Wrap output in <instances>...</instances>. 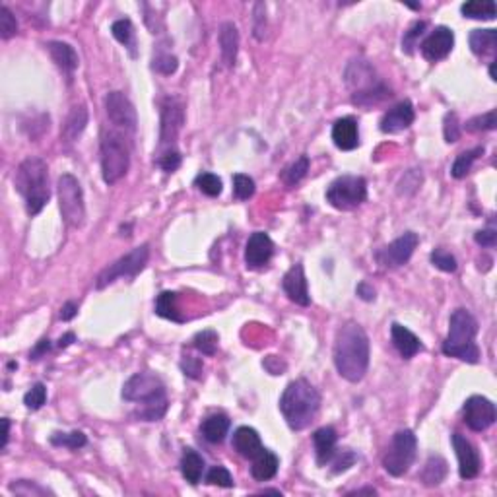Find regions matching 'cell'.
<instances>
[{
    "label": "cell",
    "mask_w": 497,
    "mask_h": 497,
    "mask_svg": "<svg viewBox=\"0 0 497 497\" xmlns=\"http://www.w3.org/2000/svg\"><path fill=\"white\" fill-rule=\"evenodd\" d=\"M334 365L350 383H359L369 367V338L357 323L338 328L334 340Z\"/></svg>",
    "instance_id": "cell-1"
},
{
    "label": "cell",
    "mask_w": 497,
    "mask_h": 497,
    "mask_svg": "<svg viewBox=\"0 0 497 497\" xmlns=\"http://www.w3.org/2000/svg\"><path fill=\"white\" fill-rule=\"evenodd\" d=\"M123 398L140 404L136 418L142 422H160L167 412V393L162 379L154 373H134L123 386Z\"/></svg>",
    "instance_id": "cell-2"
},
{
    "label": "cell",
    "mask_w": 497,
    "mask_h": 497,
    "mask_svg": "<svg viewBox=\"0 0 497 497\" xmlns=\"http://www.w3.org/2000/svg\"><path fill=\"white\" fill-rule=\"evenodd\" d=\"M320 394L307 379H296L286 386L280 398V412L294 431L305 430L317 418Z\"/></svg>",
    "instance_id": "cell-3"
},
{
    "label": "cell",
    "mask_w": 497,
    "mask_h": 497,
    "mask_svg": "<svg viewBox=\"0 0 497 497\" xmlns=\"http://www.w3.org/2000/svg\"><path fill=\"white\" fill-rule=\"evenodd\" d=\"M16 191L26 201V210L30 216H38L45 208L51 191H49V167L41 157L23 160L16 171Z\"/></svg>",
    "instance_id": "cell-4"
},
{
    "label": "cell",
    "mask_w": 497,
    "mask_h": 497,
    "mask_svg": "<svg viewBox=\"0 0 497 497\" xmlns=\"http://www.w3.org/2000/svg\"><path fill=\"white\" fill-rule=\"evenodd\" d=\"M478 323L472 313L467 309H457L449 320V336L443 342V354L449 357H457L467 364H478L480 348L476 346Z\"/></svg>",
    "instance_id": "cell-5"
},
{
    "label": "cell",
    "mask_w": 497,
    "mask_h": 497,
    "mask_svg": "<svg viewBox=\"0 0 497 497\" xmlns=\"http://www.w3.org/2000/svg\"><path fill=\"white\" fill-rule=\"evenodd\" d=\"M346 84L354 91L352 101L362 107H372V105L381 104L383 99L391 96V91L385 84L379 80L373 70L365 60H352L346 68Z\"/></svg>",
    "instance_id": "cell-6"
},
{
    "label": "cell",
    "mask_w": 497,
    "mask_h": 497,
    "mask_svg": "<svg viewBox=\"0 0 497 497\" xmlns=\"http://www.w3.org/2000/svg\"><path fill=\"white\" fill-rule=\"evenodd\" d=\"M130 167L128 142L117 130H107L101 138V175L107 185H115Z\"/></svg>",
    "instance_id": "cell-7"
},
{
    "label": "cell",
    "mask_w": 497,
    "mask_h": 497,
    "mask_svg": "<svg viewBox=\"0 0 497 497\" xmlns=\"http://www.w3.org/2000/svg\"><path fill=\"white\" fill-rule=\"evenodd\" d=\"M57 193H59V208L62 220L70 228H82L86 222V204H84V193L78 179L70 173L60 175L57 183Z\"/></svg>",
    "instance_id": "cell-8"
},
{
    "label": "cell",
    "mask_w": 497,
    "mask_h": 497,
    "mask_svg": "<svg viewBox=\"0 0 497 497\" xmlns=\"http://www.w3.org/2000/svg\"><path fill=\"white\" fill-rule=\"evenodd\" d=\"M415 451H418V439L414 431L402 430L394 433L391 447L386 449L383 457V467L391 476H404L414 464Z\"/></svg>",
    "instance_id": "cell-9"
},
{
    "label": "cell",
    "mask_w": 497,
    "mask_h": 497,
    "mask_svg": "<svg viewBox=\"0 0 497 497\" xmlns=\"http://www.w3.org/2000/svg\"><path fill=\"white\" fill-rule=\"evenodd\" d=\"M367 199V183L357 175H342L327 189V201L336 210H354Z\"/></svg>",
    "instance_id": "cell-10"
},
{
    "label": "cell",
    "mask_w": 497,
    "mask_h": 497,
    "mask_svg": "<svg viewBox=\"0 0 497 497\" xmlns=\"http://www.w3.org/2000/svg\"><path fill=\"white\" fill-rule=\"evenodd\" d=\"M150 259V247L140 245L133 249V251L121 257L119 260H115L113 264L101 270V274L97 276L96 288L97 290H104L109 284H113L119 278H134L136 274H140L144 267L148 264Z\"/></svg>",
    "instance_id": "cell-11"
},
{
    "label": "cell",
    "mask_w": 497,
    "mask_h": 497,
    "mask_svg": "<svg viewBox=\"0 0 497 497\" xmlns=\"http://www.w3.org/2000/svg\"><path fill=\"white\" fill-rule=\"evenodd\" d=\"M183 125H185V105H183V101L179 97H165L164 105H162L160 144L173 148Z\"/></svg>",
    "instance_id": "cell-12"
},
{
    "label": "cell",
    "mask_w": 497,
    "mask_h": 497,
    "mask_svg": "<svg viewBox=\"0 0 497 497\" xmlns=\"http://www.w3.org/2000/svg\"><path fill=\"white\" fill-rule=\"evenodd\" d=\"M105 111H107V117L113 123V126H117L121 130H128V133L136 130V125H138L136 109L125 94H121V91L107 94L105 96Z\"/></svg>",
    "instance_id": "cell-13"
},
{
    "label": "cell",
    "mask_w": 497,
    "mask_h": 497,
    "mask_svg": "<svg viewBox=\"0 0 497 497\" xmlns=\"http://www.w3.org/2000/svg\"><path fill=\"white\" fill-rule=\"evenodd\" d=\"M464 422L472 431H484L496 422V404L486 396H470L464 402Z\"/></svg>",
    "instance_id": "cell-14"
},
{
    "label": "cell",
    "mask_w": 497,
    "mask_h": 497,
    "mask_svg": "<svg viewBox=\"0 0 497 497\" xmlns=\"http://www.w3.org/2000/svg\"><path fill=\"white\" fill-rule=\"evenodd\" d=\"M418 243H420L418 235L412 233V231H408V233H404V235H401L398 239H394L393 243H389L383 251L377 252L379 262H381L383 267L389 268L402 267V264H406L410 260V257L414 255Z\"/></svg>",
    "instance_id": "cell-15"
},
{
    "label": "cell",
    "mask_w": 497,
    "mask_h": 497,
    "mask_svg": "<svg viewBox=\"0 0 497 497\" xmlns=\"http://www.w3.org/2000/svg\"><path fill=\"white\" fill-rule=\"evenodd\" d=\"M454 45V33L445 26H439L431 31L428 38L423 39L422 43V55L423 59L430 62H437V60L445 59L449 52L453 51Z\"/></svg>",
    "instance_id": "cell-16"
},
{
    "label": "cell",
    "mask_w": 497,
    "mask_h": 497,
    "mask_svg": "<svg viewBox=\"0 0 497 497\" xmlns=\"http://www.w3.org/2000/svg\"><path fill=\"white\" fill-rule=\"evenodd\" d=\"M453 447L457 459H459V474L462 480H472L480 472V454L476 451V447L468 441L464 435L454 433Z\"/></svg>",
    "instance_id": "cell-17"
},
{
    "label": "cell",
    "mask_w": 497,
    "mask_h": 497,
    "mask_svg": "<svg viewBox=\"0 0 497 497\" xmlns=\"http://www.w3.org/2000/svg\"><path fill=\"white\" fill-rule=\"evenodd\" d=\"M274 255V243L264 231L252 233L245 247V262L249 268H260L268 264V260Z\"/></svg>",
    "instance_id": "cell-18"
},
{
    "label": "cell",
    "mask_w": 497,
    "mask_h": 497,
    "mask_svg": "<svg viewBox=\"0 0 497 497\" xmlns=\"http://www.w3.org/2000/svg\"><path fill=\"white\" fill-rule=\"evenodd\" d=\"M284 291L286 296L290 297L291 301L301 307H307L311 303L309 297V288H307V278H305V270L301 264H294L288 270V274L284 276Z\"/></svg>",
    "instance_id": "cell-19"
},
{
    "label": "cell",
    "mask_w": 497,
    "mask_h": 497,
    "mask_svg": "<svg viewBox=\"0 0 497 497\" xmlns=\"http://www.w3.org/2000/svg\"><path fill=\"white\" fill-rule=\"evenodd\" d=\"M415 119L414 105L406 101H401L398 105H394L393 109H389L385 113V117L381 119V130L385 134H396L402 133L404 128H408Z\"/></svg>",
    "instance_id": "cell-20"
},
{
    "label": "cell",
    "mask_w": 497,
    "mask_h": 497,
    "mask_svg": "<svg viewBox=\"0 0 497 497\" xmlns=\"http://www.w3.org/2000/svg\"><path fill=\"white\" fill-rule=\"evenodd\" d=\"M333 140L336 148L350 152L359 146V133H357V123L354 117H342L334 123L333 126Z\"/></svg>",
    "instance_id": "cell-21"
},
{
    "label": "cell",
    "mask_w": 497,
    "mask_h": 497,
    "mask_svg": "<svg viewBox=\"0 0 497 497\" xmlns=\"http://www.w3.org/2000/svg\"><path fill=\"white\" fill-rule=\"evenodd\" d=\"M233 449H235L241 457L251 460L257 459V457L264 451L259 433L252 430V428H247V425L239 428V430L233 433Z\"/></svg>",
    "instance_id": "cell-22"
},
{
    "label": "cell",
    "mask_w": 497,
    "mask_h": 497,
    "mask_svg": "<svg viewBox=\"0 0 497 497\" xmlns=\"http://www.w3.org/2000/svg\"><path fill=\"white\" fill-rule=\"evenodd\" d=\"M391 338H393L394 348L398 350V354H401L404 359L414 357L415 354L423 348L420 338H418L412 330L398 325V323H394L393 327H391Z\"/></svg>",
    "instance_id": "cell-23"
},
{
    "label": "cell",
    "mask_w": 497,
    "mask_h": 497,
    "mask_svg": "<svg viewBox=\"0 0 497 497\" xmlns=\"http://www.w3.org/2000/svg\"><path fill=\"white\" fill-rule=\"evenodd\" d=\"M336 441H338V435H336L334 428H320V430L315 431L313 443H315V454H317V462H319L320 467L334 459V454H336Z\"/></svg>",
    "instance_id": "cell-24"
},
{
    "label": "cell",
    "mask_w": 497,
    "mask_h": 497,
    "mask_svg": "<svg viewBox=\"0 0 497 497\" xmlns=\"http://www.w3.org/2000/svg\"><path fill=\"white\" fill-rule=\"evenodd\" d=\"M47 51L51 55L52 62L67 74H72L78 68V55H76L74 47H70L68 43L62 41H51L47 43Z\"/></svg>",
    "instance_id": "cell-25"
},
{
    "label": "cell",
    "mask_w": 497,
    "mask_h": 497,
    "mask_svg": "<svg viewBox=\"0 0 497 497\" xmlns=\"http://www.w3.org/2000/svg\"><path fill=\"white\" fill-rule=\"evenodd\" d=\"M220 49H222V59L228 67H233L238 60L239 51V33L238 28L231 22H225L220 28Z\"/></svg>",
    "instance_id": "cell-26"
},
{
    "label": "cell",
    "mask_w": 497,
    "mask_h": 497,
    "mask_svg": "<svg viewBox=\"0 0 497 497\" xmlns=\"http://www.w3.org/2000/svg\"><path fill=\"white\" fill-rule=\"evenodd\" d=\"M278 467H280V460H278V457L264 449L257 459H252L251 474L255 480H259V482H267V480H272V478H274L276 472H278Z\"/></svg>",
    "instance_id": "cell-27"
},
{
    "label": "cell",
    "mask_w": 497,
    "mask_h": 497,
    "mask_svg": "<svg viewBox=\"0 0 497 497\" xmlns=\"http://www.w3.org/2000/svg\"><path fill=\"white\" fill-rule=\"evenodd\" d=\"M228 431H230V418L225 414H212L202 422V435L210 443H222Z\"/></svg>",
    "instance_id": "cell-28"
},
{
    "label": "cell",
    "mask_w": 497,
    "mask_h": 497,
    "mask_svg": "<svg viewBox=\"0 0 497 497\" xmlns=\"http://www.w3.org/2000/svg\"><path fill=\"white\" fill-rule=\"evenodd\" d=\"M86 125H88V109H86V105L72 107V111L67 117V123L62 126V138H65V142H74L84 133Z\"/></svg>",
    "instance_id": "cell-29"
},
{
    "label": "cell",
    "mask_w": 497,
    "mask_h": 497,
    "mask_svg": "<svg viewBox=\"0 0 497 497\" xmlns=\"http://www.w3.org/2000/svg\"><path fill=\"white\" fill-rule=\"evenodd\" d=\"M204 472V459L193 449H185L183 459H181V474L186 482L199 484Z\"/></svg>",
    "instance_id": "cell-30"
},
{
    "label": "cell",
    "mask_w": 497,
    "mask_h": 497,
    "mask_svg": "<svg viewBox=\"0 0 497 497\" xmlns=\"http://www.w3.org/2000/svg\"><path fill=\"white\" fill-rule=\"evenodd\" d=\"M447 472H449L447 460L443 457H439V454H433L425 462L420 478H422V482L425 486H439L447 478Z\"/></svg>",
    "instance_id": "cell-31"
},
{
    "label": "cell",
    "mask_w": 497,
    "mask_h": 497,
    "mask_svg": "<svg viewBox=\"0 0 497 497\" xmlns=\"http://www.w3.org/2000/svg\"><path fill=\"white\" fill-rule=\"evenodd\" d=\"M497 31L496 30H474L470 33V49L474 55H490L496 51Z\"/></svg>",
    "instance_id": "cell-32"
},
{
    "label": "cell",
    "mask_w": 497,
    "mask_h": 497,
    "mask_svg": "<svg viewBox=\"0 0 497 497\" xmlns=\"http://www.w3.org/2000/svg\"><path fill=\"white\" fill-rule=\"evenodd\" d=\"M460 12L464 14V18H472V20H493L496 18V2H491V0L464 2L460 6Z\"/></svg>",
    "instance_id": "cell-33"
},
{
    "label": "cell",
    "mask_w": 497,
    "mask_h": 497,
    "mask_svg": "<svg viewBox=\"0 0 497 497\" xmlns=\"http://www.w3.org/2000/svg\"><path fill=\"white\" fill-rule=\"evenodd\" d=\"M156 313L164 319L183 323V317L179 315L177 294L175 291H162L156 299Z\"/></svg>",
    "instance_id": "cell-34"
},
{
    "label": "cell",
    "mask_w": 497,
    "mask_h": 497,
    "mask_svg": "<svg viewBox=\"0 0 497 497\" xmlns=\"http://www.w3.org/2000/svg\"><path fill=\"white\" fill-rule=\"evenodd\" d=\"M484 154V148L482 146H478V148L474 150H468V152H462L457 160H454L453 164V169H451V175H453L454 179H462L467 177L468 171L472 169V164H474L478 157Z\"/></svg>",
    "instance_id": "cell-35"
},
{
    "label": "cell",
    "mask_w": 497,
    "mask_h": 497,
    "mask_svg": "<svg viewBox=\"0 0 497 497\" xmlns=\"http://www.w3.org/2000/svg\"><path fill=\"white\" fill-rule=\"evenodd\" d=\"M307 171H309V157H297L294 164L288 165V167L282 171V181L288 186H294L307 175Z\"/></svg>",
    "instance_id": "cell-36"
},
{
    "label": "cell",
    "mask_w": 497,
    "mask_h": 497,
    "mask_svg": "<svg viewBox=\"0 0 497 497\" xmlns=\"http://www.w3.org/2000/svg\"><path fill=\"white\" fill-rule=\"evenodd\" d=\"M51 443L55 447H67V449H80L88 443V439L82 431H72V433H52Z\"/></svg>",
    "instance_id": "cell-37"
},
{
    "label": "cell",
    "mask_w": 497,
    "mask_h": 497,
    "mask_svg": "<svg viewBox=\"0 0 497 497\" xmlns=\"http://www.w3.org/2000/svg\"><path fill=\"white\" fill-rule=\"evenodd\" d=\"M194 348L202 352L204 356H214L218 350V333L216 330H202L194 336Z\"/></svg>",
    "instance_id": "cell-38"
},
{
    "label": "cell",
    "mask_w": 497,
    "mask_h": 497,
    "mask_svg": "<svg viewBox=\"0 0 497 497\" xmlns=\"http://www.w3.org/2000/svg\"><path fill=\"white\" fill-rule=\"evenodd\" d=\"M111 33L121 45H125L128 49L134 47V28L130 20H117L111 26Z\"/></svg>",
    "instance_id": "cell-39"
},
{
    "label": "cell",
    "mask_w": 497,
    "mask_h": 497,
    "mask_svg": "<svg viewBox=\"0 0 497 497\" xmlns=\"http://www.w3.org/2000/svg\"><path fill=\"white\" fill-rule=\"evenodd\" d=\"M194 185L199 186L206 196H218L222 193V179L214 175V173H201L199 177L194 179Z\"/></svg>",
    "instance_id": "cell-40"
},
{
    "label": "cell",
    "mask_w": 497,
    "mask_h": 497,
    "mask_svg": "<svg viewBox=\"0 0 497 497\" xmlns=\"http://www.w3.org/2000/svg\"><path fill=\"white\" fill-rule=\"evenodd\" d=\"M233 193H235L239 201H249L255 194V181L249 175H243V173L233 175Z\"/></svg>",
    "instance_id": "cell-41"
},
{
    "label": "cell",
    "mask_w": 497,
    "mask_h": 497,
    "mask_svg": "<svg viewBox=\"0 0 497 497\" xmlns=\"http://www.w3.org/2000/svg\"><path fill=\"white\" fill-rule=\"evenodd\" d=\"M47 402V386L43 383H35L23 396V404L30 410H39Z\"/></svg>",
    "instance_id": "cell-42"
},
{
    "label": "cell",
    "mask_w": 497,
    "mask_h": 497,
    "mask_svg": "<svg viewBox=\"0 0 497 497\" xmlns=\"http://www.w3.org/2000/svg\"><path fill=\"white\" fill-rule=\"evenodd\" d=\"M18 33V22L6 6H0V38L10 39Z\"/></svg>",
    "instance_id": "cell-43"
},
{
    "label": "cell",
    "mask_w": 497,
    "mask_h": 497,
    "mask_svg": "<svg viewBox=\"0 0 497 497\" xmlns=\"http://www.w3.org/2000/svg\"><path fill=\"white\" fill-rule=\"evenodd\" d=\"M431 262H433V267H437L443 272H454L457 270V259L451 252H447L445 249H435L431 252Z\"/></svg>",
    "instance_id": "cell-44"
},
{
    "label": "cell",
    "mask_w": 497,
    "mask_h": 497,
    "mask_svg": "<svg viewBox=\"0 0 497 497\" xmlns=\"http://www.w3.org/2000/svg\"><path fill=\"white\" fill-rule=\"evenodd\" d=\"M497 126L496 121V111H488L486 115H480V117H474L467 123V130L470 133H478V130H493Z\"/></svg>",
    "instance_id": "cell-45"
},
{
    "label": "cell",
    "mask_w": 497,
    "mask_h": 497,
    "mask_svg": "<svg viewBox=\"0 0 497 497\" xmlns=\"http://www.w3.org/2000/svg\"><path fill=\"white\" fill-rule=\"evenodd\" d=\"M206 482L212 486H220V488H231L233 486V478L223 467L210 468V472L206 476Z\"/></svg>",
    "instance_id": "cell-46"
},
{
    "label": "cell",
    "mask_w": 497,
    "mask_h": 497,
    "mask_svg": "<svg viewBox=\"0 0 497 497\" xmlns=\"http://www.w3.org/2000/svg\"><path fill=\"white\" fill-rule=\"evenodd\" d=\"M177 67H179L177 57H173V55H169V52H162V55H157L156 59H154V68H156L157 72H162V74L165 76L173 74V72L177 70Z\"/></svg>",
    "instance_id": "cell-47"
},
{
    "label": "cell",
    "mask_w": 497,
    "mask_h": 497,
    "mask_svg": "<svg viewBox=\"0 0 497 497\" xmlns=\"http://www.w3.org/2000/svg\"><path fill=\"white\" fill-rule=\"evenodd\" d=\"M423 31H425V22L412 23V28L404 33V39H402V49H404L406 52H412V49L418 45V39L423 35Z\"/></svg>",
    "instance_id": "cell-48"
},
{
    "label": "cell",
    "mask_w": 497,
    "mask_h": 497,
    "mask_svg": "<svg viewBox=\"0 0 497 497\" xmlns=\"http://www.w3.org/2000/svg\"><path fill=\"white\" fill-rule=\"evenodd\" d=\"M10 491L20 493V496H47V493H51L49 490H45V488L38 486V484L28 482V480H18L16 484H12Z\"/></svg>",
    "instance_id": "cell-49"
},
{
    "label": "cell",
    "mask_w": 497,
    "mask_h": 497,
    "mask_svg": "<svg viewBox=\"0 0 497 497\" xmlns=\"http://www.w3.org/2000/svg\"><path fill=\"white\" fill-rule=\"evenodd\" d=\"M157 165L162 167L164 171H167V173H173L175 169H179V165H181V154H179L177 148H167L160 156V160H157Z\"/></svg>",
    "instance_id": "cell-50"
},
{
    "label": "cell",
    "mask_w": 497,
    "mask_h": 497,
    "mask_svg": "<svg viewBox=\"0 0 497 497\" xmlns=\"http://www.w3.org/2000/svg\"><path fill=\"white\" fill-rule=\"evenodd\" d=\"M443 133H445V140L449 144H453L460 138V125L457 113H447L445 115V125H443Z\"/></svg>",
    "instance_id": "cell-51"
},
{
    "label": "cell",
    "mask_w": 497,
    "mask_h": 497,
    "mask_svg": "<svg viewBox=\"0 0 497 497\" xmlns=\"http://www.w3.org/2000/svg\"><path fill=\"white\" fill-rule=\"evenodd\" d=\"M356 453L354 451H342L340 454H336V459H334V472L336 474H340V472H346L348 468H352L354 464H356Z\"/></svg>",
    "instance_id": "cell-52"
},
{
    "label": "cell",
    "mask_w": 497,
    "mask_h": 497,
    "mask_svg": "<svg viewBox=\"0 0 497 497\" xmlns=\"http://www.w3.org/2000/svg\"><path fill=\"white\" fill-rule=\"evenodd\" d=\"M181 369H183V373H185L186 377L201 379V375H202V362H201V359H199V357L186 356V357H183V362H181Z\"/></svg>",
    "instance_id": "cell-53"
},
{
    "label": "cell",
    "mask_w": 497,
    "mask_h": 497,
    "mask_svg": "<svg viewBox=\"0 0 497 497\" xmlns=\"http://www.w3.org/2000/svg\"><path fill=\"white\" fill-rule=\"evenodd\" d=\"M476 243L482 247H496L497 243V231L496 230H482L474 235Z\"/></svg>",
    "instance_id": "cell-54"
},
{
    "label": "cell",
    "mask_w": 497,
    "mask_h": 497,
    "mask_svg": "<svg viewBox=\"0 0 497 497\" xmlns=\"http://www.w3.org/2000/svg\"><path fill=\"white\" fill-rule=\"evenodd\" d=\"M262 365L267 367L268 373H272V375H282L284 372H286V364H284L280 357L276 356H268L264 362H262Z\"/></svg>",
    "instance_id": "cell-55"
},
{
    "label": "cell",
    "mask_w": 497,
    "mask_h": 497,
    "mask_svg": "<svg viewBox=\"0 0 497 497\" xmlns=\"http://www.w3.org/2000/svg\"><path fill=\"white\" fill-rule=\"evenodd\" d=\"M51 350V340L49 338H43V340L38 342V346L30 352V359H39V357L47 354Z\"/></svg>",
    "instance_id": "cell-56"
},
{
    "label": "cell",
    "mask_w": 497,
    "mask_h": 497,
    "mask_svg": "<svg viewBox=\"0 0 497 497\" xmlns=\"http://www.w3.org/2000/svg\"><path fill=\"white\" fill-rule=\"evenodd\" d=\"M76 313H78V305H76L74 301H68V303H65L62 307H60V319L62 320L74 319Z\"/></svg>",
    "instance_id": "cell-57"
},
{
    "label": "cell",
    "mask_w": 497,
    "mask_h": 497,
    "mask_svg": "<svg viewBox=\"0 0 497 497\" xmlns=\"http://www.w3.org/2000/svg\"><path fill=\"white\" fill-rule=\"evenodd\" d=\"M357 296L362 297L364 301H373V299H375V290H373L369 284L362 282L357 286Z\"/></svg>",
    "instance_id": "cell-58"
},
{
    "label": "cell",
    "mask_w": 497,
    "mask_h": 497,
    "mask_svg": "<svg viewBox=\"0 0 497 497\" xmlns=\"http://www.w3.org/2000/svg\"><path fill=\"white\" fill-rule=\"evenodd\" d=\"M8 437H10V420L2 418V449H6Z\"/></svg>",
    "instance_id": "cell-59"
},
{
    "label": "cell",
    "mask_w": 497,
    "mask_h": 497,
    "mask_svg": "<svg viewBox=\"0 0 497 497\" xmlns=\"http://www.w3.org/2000/svg\"><path fill=\"white\" fill-rule=\"evenodd\" d=\"M76 340V336H74V333H67L65 336H60V340H59V348H68L72 342Z\"/></svg>",
    "instance_id": "cell-60"
},
{
    "label": "cell",
    "mask_w": 497,
    "mask_h": 497,
    "mask_svg": "<svg viewBox=\"0 0 497 497\" xmlns=\"http://www.w3.org/2000/svg\"><path fill=\"white\" fill-rule=\"evenodd\" d=\"M354 493H357V496H359V493H372V496H375V493H377V491L373 490V488H365V490H357V491H352V493H350V496H354Z\"/></svg>",
    "instance_id": "cell-61"
},
{
    "label": "cell",
    "mask_w": 497,
    "mask_h": 497,
    "mask_svg": "<svg viewBox=\"0 0 497 497\" xmlns=\"http://www.w3.org/2000/svg\"><path fill=\"white\" fill-rule=\"evenodd\" d=\"M490 76H491V80H496V62H491V67H490Z\"/></svg>",
    "instance_id": "cell-62"
}]
</instances>
